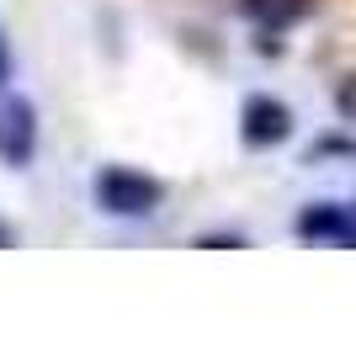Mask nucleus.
<instances>
[{"label":"nucleus","mask_w":356,"mask_h":356,"mask_svg":"<svg viewBox=\"0 0 356 356\" xmlns=\"http://www.w3.org/2000/svg\"><path fill=\"white\" fill-rule=\"evenodd\" d=\"M0 245H11V229H0Z\"/></svg>","instance_id":"obj_7"},{"label":"nucleus","mask_w":356,"mask_h":356,"mask_svg":"<svg viewBox=\"0 0 356 356\" xmlns=\"http://www.w3.org/2000/svg\"><path fill=\"white\" fill-rule=\"evenodd\" d=\"M160 181L138 176V170H122V165H112V170H102V181H96V202H102L106 213H118V218H149V213L160 208Z\"/></svg>","instance_id":"obj_1"},{"label":"nucleus","mask_w":356,"mask_h":356,"mask_svg":"<svg viewBox=\"0 0 356 356\" xmlns=\"http://www.w3.org/2000/svg\"><path fill=\"white\" fill-rule=\"evenodd\" d=\"M32 149H38V112L27 96H6L0 102V160L27 165Z\"/></svg>","instance_id":"obj_2"},{"label":"nucleus","mask_w":356,"mask_h":356,"mask_svg":"<svg viewBox=\"0 0 356 356\" xmlns=\"http://www.w3.org/2000/svg\"><path fill=\"white\" fill-rule=\"evenodd\" d=\"M245 11L255 22H266V27H282V22H293L303 11V0H245Z\"/></svg>","instance_id":"obj_5"},{"label":"nucleus","mask_w":356,"mask_h":356,"mask_svg":"<svg viewBox=\"0 0 356 356\" xmlns=\"http://www.w3.org/2000/svg\"><path fill=\"white\" fill-rule=\"evenodd\" d=\"M11 80V54H6V38H0V86Z\"/></svg>","instance_id":"obj_6"},{"label":"nucleus","mask_w":356,"mask_h":356,"mask_svg":"<svg viewBox=\"0 0 356 356\" xmlns=\"http://www.w3.org/2000/svg\"><path fill=\"white\" fill-rule=\"evenodd\" d=\"M298 234L309 239H356V208H341V202H319L298 218Z\"/></svg>","instance_id":"obj_4"},{"label":"nucleus","mask_w":356,"mask_h":356,"mask_svg":"<svg viewBox=\"0 0 356 356\" xmlns=\"http://www.w3.org/2000/svg\"><path fill=\"white\" fill-rule=\"evenodd\" d=\"M293 134V112L282 102H271V96H250L245 102V138L250 144H282Z\"/></svg>","instance_id":"obj_3"}]
</instances>
